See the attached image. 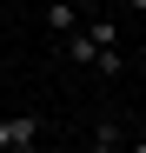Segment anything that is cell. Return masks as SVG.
<instances>
[{
    "label": "cell",
    "instance_id": "6da1fadb",
    "mask_svg": "<svg viewBox=\"0 0 146 153\" xmlns=\"http://www.w3.org/2000/svg\"><path fill=\"white\" fill-rule=\"evenodd\" d=\"M0 153H40V113H0Z\"/></svg>",
    "mask_w": 146,
    "mask_h": 153
},
{
    "label": "cell",
    "instance_id": "7a4b0ae2",
    "mask_svg": "<svg viewBox=\"0 0 146 153\" xmlns=\"http://www.w3.org/2000/svg\"><path fill=\"white\" fill-rule=\"evenodd\" d=\"M40 13H46V33H60V40L86 27V13H80V7H73V0H46V7H40Z\"/></svg>",
    "mask_w": 146,
    "mask_h": 153
},
{
    "label": "cell",
    "instance_id": "3957f363",
    "mask_svg": "<svg viewBox=\"0 0 146 153\" xmlns=\"http://www.w3.org/2000/svg\"><path fill=\"white\" fill-rule=\"evenodd\" d=\"M60 53H66L73 67H100V40L80 27V33H66V40H60Z\"/></svg>",
    "mask_w": 146,
    "mask_h": 153
},
{
    "label": "cell",
    "instance_id": "277c9868",
    "mask_svg": "<svg viewBox=\"0 0 146 153\" xmlns=\"http://www.w3.org/2000/svg\"><path fill=\"white\" fill-rule=\"evenodd\" d=\"M126 126H119V120H100V126H93V153H126Z\"/></svg>",
    "mask_w": 146,
    "mask_h": 153
},
{
    "label": "cell",
    "instance_id": "5b68a950",
    "mask_svg": "<svg viewBox=\"0 0 146 153\" xmlns=\"http://www.w3.org/2000/svg\"><path fill=\"white\" fill-rule=\"evenodd\" d=\"M119 7H126V13H133V20H146V0H119Z\"/></svg>",
    "mask_w": 146,
    "mask_h": 153
},
{
    "label": "cell",
    "instance_id": "8992f818",
    "mask_svg": "<svg viewBox=\"0 0 146 153\" xmlns=\"http://www.w3.org/2000/svg\"><path fill=\"white\" fill-rule=\"evenodd\" d=\"M73 7H80V13H86V20H93V13H100V0H73Z\"/></svg>",
    "mask_w": 146,
    "mask_h": 153
},
{
    "label": "cell",
    "instance_id": "52a82bcc",
    "mask_svg": "<svg viewBox=\"0 0 146 153\" xmlns=\"http://www.w3.org/2000/svg\"><path fill=\"white\" fill-rule=\"evenodd\" d=\"M126 153H146V140H126Z\"/></svg>",
    "mask_w": 146,
    "mask_h": 153
},
{
    "label": "cell",
    "instance_id": "ba28073f",
    "mask_svg": "<svg viewBox=\"0 0 146 153\" xmlns=\"http://www.w3.org/2000/svg\"><path fill=\"white\" fill-rule=\"evenodd\" d=\"M40 153H66V146H40Z\"/></svg>",
    "mask_w": 146,
    "mask_h": 153
}]
</instances>
